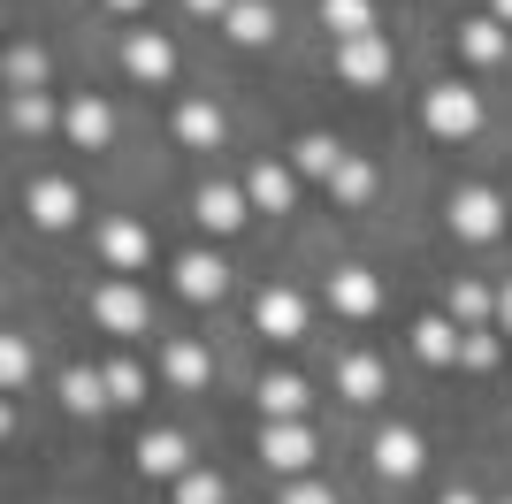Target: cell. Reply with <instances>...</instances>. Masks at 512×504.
<instances>
[{
    "label": "cell",
    "instance_id": "1",
    "mask_svg": "<svg viewBox=\"0 0 512 504\" xmlns=\"http://www.w3.org/2000/svg\"><path fill=\"white\" fill-rule=\"evenodd\" d=\"M421 123L444 138V146H459V138H474L482 130V100H474V84H436L421 100Z\"/></svg>",
    "mask_w": 512,
    "mask_h": 504
},
{
    "label": "cell",
    "instance_id": "2",
    "mask_svg": "<svg viewBox=\"0 0 512 504\" xmlns=\"http://www.w3.org/2000/svg\"><path fill=\"white\" fill-rule=\"evenodd\" d=\"M444 222H451V237H467V245H490V237L505 230V207H497V191L467 184V191H451Z\"/></svg>",
    "mask_w": 512,
    "mask_h": 504
},
{
    "label": "cell",
    "instance_id": "3",
    "mask_svg": "<svg viewBox=\"0 0 512 504\" xmlns=\"http://www.w3.org/2000/svg\"><path fill=\"white\" fill-rule=\"evenodd\" d=\"M92 321H100L107 336H138V329H146V291H138L130 275L100 283V291H92Z\"/></svg>",
    "mask_w": 512,
    "mask_h": 504
},
{
    "label": "cell",
    "instance_id": "4",
    "mask_svg": "<svg viewBox=\"0 0 512 504\" xmlns=\"http://www.w3.org/2000/svg\"><path fill=\"white\" fill-rule=\"evenodd\" d=\"M260 459L276 466V474H306L314 466V436H306L299 420H268L260 428Z\"/></svg>",
    "mask_w": 512,
    "mask_h": 504
},
{
    "label": "cell",
    "instance_id": "5",
    "mask_svg": "<svg viewBox=\"0 0 512 504\" xmlns=\"http://www.w3.org/2000/svg\"><path fill=\"white\" fill-rule=\"evenodd\" d=\"M253 321H260V336H276V344H291V336H306V298L299 291H260V306H253Z\"/></svg>",
    "mask_w": 512,
    "mask_h": 504
},
{
    "label": "cell",
    "instance_id": "6",
    "mask_svg": "<svg viewBox=\"0 0 512 504\" xmlns=\"http://www.w3.org/2000/svg\"><path fill=\"white\" fill-rule=\"evenodd\" d=\"M337 77L360 84V92H367V84H383L390 77V46L383 39H344L337 46Z\"/></svg>",
    "mask_w": 512,
    "mask_h": 504
},
{
    "label": "cell",
    "instance_id": "7",
    "mask_svg": "<svg viewBox=\"0 0 512 504\" xmlns=\"http://www.w3.org/2000/svg\"><path fill=\"white\" fill-rule=\"evenodd\" d=\"M23 207H31V222H39V230H69V222H77V184H62V176H39Z\"/></svg>",
    "mask_w": 512,
    "mask_h": 504
},
{
    "label": "cell",
    "instance_id": "8",
    "mask_svg": "<svg viewBox=\"0 0 512 504\" xmlns=\"http://www.w3.org/2000/svg\"><path fill=\"white\" fill-rule=\"evenodd\" d=\"M329 306L352 314V321H367L375 306H383V283H375L367 268H337V275H329Z\"/></svg>",
    "mask_w": 512,
    "mask_h": 504
},
{
    "label": "cell",
    "instance_id": "9",
    "mask_svg": "<svg viewBox=\"0 0 512 504\" xmlns=\"http://www.w3.org/2000/svg\"><path fill=\"white\" fill-rule=\"evenodd\" d=\"M375 474H383V482H413V474H421V436H413V428H383V436H375Z\"/></svg>",
    "mask_w": 512,
    "mask_h": 504
},
{
    "label": "cell",
    "instance_id": "10",
    "mask_svg": "<svg viewBox=\"0 0 512 504\" xmlns=\"http://www.w3.org/2000/svg\"><path fill=\"white\" fill-rule=\"evenodd\" d=\"M138 474H153V482H184V474H192V459H184V436L153 428V436L138 443Z\"/></svg>",
    "mask_w": 512,
    "mask_h": 504
},
{
    "label": "cell",
    "instance_id": "11",
    "mask_svg": "<svg viewBox=\"0 0 512 504\" xmlns=\"http://www.w3.org/2000/svg\"><path fill=\"white\" fill-rule=\"evenodd\" d=\"M176 291H184V298H207V306H214V298L230 291V268H222L214 252H184V260H176Z\"/></svg>",
    "mask_w": 512,
    "mask_h": 504
},
{
    "label": "cell",
    "instance_id": "12",
    "mask_svg": "<svg viewBox=\"0 0 512 504\" xmlns=\"http://www.w3.org/2000/svg\"><path fill=\"white\" fill-rule=\"evenodd\" d=\"M123 62H130V77H146V84H169V69H176V46L161 39V31H130Z\"/></svg>",
    "mask_w": 512,
    "mask_h": 504
},
{
    "label": "cell",
    "instance_id": "13",
    "mask_svg": "<svg viewBox=\"0 0 512 504\" xmlns=\"http://www.w3.org/2000/svg\"><path fill=\"white\" fill-rule=\"evenodd\" d=\"M459 54H467V62H482V69H490V62H512L505 23H497V16H467V23H459Z\"/></svg>",
    "mask_w": 512,
    "mask_h": 504
},
{
    "label": "cell",
    "instance_id": "14",
    "mask_svg": "<svg viewBox=\"0 0 512 504\" xmlns=\"http://www.w3.org/2000/svg\"><path fill=\"white\" fill-rule=\"evenodd\" d=\"M100 252H107V268H115V275H130V268H146L153 237L138 230V222H107V230H100Z\"/></svg>",
    "mask_w": 512,
    "mask_h": 504
},
{
    "label": "cell",
    "instance_id": "15",
    "mask_svg": "<svg viewBox=\"0 0 512 504\" xmlns=\"http://www.w3.org/2000/svg\"><path fill=\"white\" fill-rule=\"evenodd\" d=\"M459 344H467V329H451L444 314H421V321H413V352H421L428 367H444V359H459Z\"/></svg>",
    "mask_w": 512,
    "mask_h": 504
},
{
    "label": "cell",
    "instance_id": "16",
    "mask_svg": "<svg viewBox=\"0 0 512 504\" xmlns=\"http://www.w3.org/2000/svg\"><path fill=\"white\" fill-rule=\"evenodd\" d=\"M62 130L77 138V146H107V138H115V115H107V100H69Z\"/></svg>",
    "mask_w": 512,
    "mask_h": 504
},
{
    "label": "cell",
    "instance_id": "17",
    "mask_svg": "<svg viewBox=\"0 0 512 504\" xmlns=\"http://www.w3.org/2000/svg\"><path fill=\"white\" fill-rule=\"evenodd\" d=\"M62 405H69L77 420L107 413V405H115V398H107V375H92V367H69V375H62Z\"/></svg>",
    "mask_w": 512,
    "mask_h": 504
},
{
    "label": "cell",
    "instance_id": "18",
    "mask_svg": "<svg viewBox=\"0 0 512 504\" xmlns=\"http://www.w3.org/2000/svg\"><path fill=\"white\" fill-rule=\"evenodd\" d=\"M245 199H253V207H268V214H283V207H291V168H283V161H253Z\"/></svg>",
    "mask_w": 512,
    "mask_h": 504
},
{
    "label": "cell",
    "instance_id": "19",
    "mask_svg": "<svg viewBox=\"0 0 512 504\" xmlns=\"http://www.w3.org/2000/svg\"><path fill=\"white\" fill-rule=\"evenodd\" d=\"M222 31H230L237 46H260V39H276V8H268V0H237L230 16H222Z\"/></svg>",
    "mask_w": 512,
    "mask_h": 504
},
{
    "label": "cell",
    "instance_id": "20",
    "mask_svg": "<svg viewBox=\"0 0 512 504\" xmlns=\"http://www.w3.org/2000/svg\"><path fill=\"white\" fill-rule=\"evenodd\" d=\"M245 207H253V199H245V191H230V184H207L199 191V222H207V230H237V222H245Z\"/></svg>",
    "mask_w": 512,
    "mask_h": 504
},
{
    "label": "cell",
    "instance_id": "21",
    "mask_svg": "<svg viewBox=\"0 0 512 504\" xmlns=\"http://www.w3.org/2000/svg\"><path fill=\"white\" fill-rule=\"evenodd\" d=\"M260 413L268 420H299L306 413V382L299 375H260Z\"/></svg>",
    "mask_w": 512,
    "mask_h": 504
},
{
    "label": "cell",
    "instance_id": "22",
    "mask_svg": "<svg viewBox=\"0 0 512 504\" xmlns=\"http://www.w3.org/2000/svg\"><path fill=\"white\" fill-rule=\"evenodd\" d=\"M321 23L337 31V46L344 39H375V8H367V0H321Z\"/></svg>",
    "mask_w": 512,
    "mask_h": 504
},
{
    "label": "cell",
    "instance_id": "23",
    "mask_svg": "<svg viewBox=\"0 0 512 504\" xmlns=\"http://www.w3.org/2000/svg\"><path fill=\"white\" fill-rule=\"evenodd\" d=\"M337 390H344V398H383V359H375V352H352V359H344V367H337Z\"/></svg>",
    "mask_w": 512,
    "mask_h": 504
},
{
    "label": "cell",
    "instance_id": "24",
    "mask_svg": "<svg viewBox=\"0 0 512 504\" xmlns=\"http://www.w3.org/2000/svg\"><path fill=\"white\" fill-rule=\"evenodd\" d=\"M291 168H299V176H321V184H329V176H337V168H344V146H337V138H321V130H314V138H299V153H291Z\"/></svg>",
    "mask_w": 512,
    "mask_h": 504
},
{
    "label": "cell",
    "instance_id": "25",
    "mask_svg": "<svg viewBox=\"0 0 512 504\" xmlns=\"http://www.w3.org/2000/svg\"><path fill=\"white\" fill-rule=\"evenodd\" d=\"M176 138H184V146H222V115H214L207 100H184L176 107Z\"/></svg>",
    "mask_w": 512,
    "mask_h": 504
},
{
    "label": "cell",
    "instance_id": "26",
    "mask_svg": "<svg viewBox=\"0 0 512 504\" xmlns=\"http://www.w3.org/2000/svg\"><path fill=\"white\" fill-rule=\"evenodd\" d=\"M367 191H375V168L367 161H344L337 176H329V199H337V207H367Z\"/></svg>",
    "mask_w": 512,
    "mask_h": 504
},
{
    "label": "cell",
    "instance_id": "27",
    "mask_svg": "<svg viewBox=\"0 0 512 504\" xmlns=\"http://www.w3.org/2000/svg\"><path fill=\"white\" fill-rule=\"evenodd\" d=\"M490 314H497V298L482 291V283H451V321H467V329H482Z\"/></svg>",
    "mask_w": 512,
    "mask_h": 504
},
{
    "label": "cell",
    "instance_id": "28",
    "mask_svg": "<svg viewBox=\"0 0 512 504\" xmlns=\"http://www.w3.org/2000/svg\"><path fill=\"white\" fill-rule=\"evenodd\" d=\"M169 382L176 390H199V382H207V352H199V344H169Z\"/></svg>",
    "mask_w": 512,
    "mask_h": 504
},
{
    "label": "cell",
    "instance_id": "29",
    "mask_svg": "<svg viewBox=\"0 0 512 504\" xmlns=\"http://www.w3.org/2000/svg\"><path fill=\"white\" fill-rule=\"evenodd\" d=\"M8 123H16L23 138H39V130H54V107H46L39 92H16V107H8Z\"/></svg>",
    "mask_w": 512,
    "mask_h": 504
},
{
    "label": "cell",
    "instance_id": "30",
    "mask_svg": "<svg viewBox=\"0 0 512 504\" xmlns=\"http://www.w3.org/2000/svg\"><path fill=\"white\" fill-rule=\"evenodd\" d=\"M100 375H107V398H115V405H138V398H146V375H138L130 359H115V367H100Z\"/></svg>",
    "mask_w": 512,
    "mask_h": 504
},
{
    "label": "cell",
    "instance_id": "31",
    "mask_svg": "<svg viewBox=\"0 0 512 504\" xmlns=\"http://www.w3.org/2000/svg\"><path fill=\"white\" fill-rule=\"evenodd\" d=\"M8 77H16V92H39L46 84V54L39 46H16V54H8Z\"/></svg>",
    "mask_w": 512,
    "mask_h": 504
},
{
    "label": "cell",
    "instance_id": "32",
    "mask_svg": "<svg viewBox=\"0 0 512 504\" xmlns=\"http://www.w3.org/2000/svg\"><path fill=\"white\" fill-rule=\"evenodd\" d=\"M0 382H8V390H23V382H31V344H23V336H8V344H0Z\"/></svg>",
    "mask_w": 512,
    "mask_h": 504
},
{
    "label": "cell",
    "instance_id": "33",
    "mask_svg": "<svg viewBox=\"0 0 512 504\" xmlns=\"http://www.w3.org/2000/svg\"><path fill=\"white\" fill-rule=\"evenodd\" d=\"M176 504H222V482H214V474H184V482H176Z\"/></svg>",
    "mask_w": 512,
    "mask_h": 504
},
{
    "label": "cell",
    "instance_id": "34",
    "mask_svg": "<svg viewBox=\"0 0 512 504\" xmlns=\"http://www.w3.org/2000/svg\"><path fill=\"white\" fill-rule=\"evenodd\" d=\"M459 359H467V367H490V359H497V336H490V329H467V344H459Z\"/></svg>",
    "mask_w": 512,
    "mask_h": 504
},
{
    "label": "cell",
    "instance_id": "35",
    "mask_svg": "<svg viewBox=\"0 0 512 504\" xmlns=\"http://www.w3.org/2000/svg\"><path fill=\"white\" fill-rule=\"evenodd\" d=\"M283 504H337V497H329L321 482H291V489H283Z\"/></svg>",
    "mask_w": 512,
    "mask_h": 504
},
{
    "label": "cell",
    "instance_id": "36",
    "mask_svg": "<svg viewBox=\"0 0 512 504\" xmlns=\"http://www.w3.org/2000/svg\"><path fill=\"white\" fill-rule=\"evenodd\" d=\"M184 8H192V16H230L237 0H184Z\"/></svg>",
    "mask_w": 512,
    "mask_h": 504
},
{
    "label": "cell",
    "instance_id": "37",
    "mask_svg": "<svg viewBox=\"0 0 512 504\" xmlns=\"http://www.w3.org/2000/svg\"><path fill=\"white\" fill-rule=\"evenodd\" d=\"M497 329L512 336V283H505V291H497Z\"/></svg>",
    "mask_w": 512,
    "mask_h": 504
},
{
    "label": "cell",
    "instance_id": "38",
    "mask_svg": "<svg viewBox=\"0 0 512 504\" xmlns=\"http://www.w3.org/2000/svg\"><path fill=\"white\" fill-rule=\"evenodd\" d=\"M490 16H497V23H512V0H490Z\"/></svg>",
    "mask_w": 512,
    "mask_h": 504
},
{
    "label": "cell",
    "instance_id": "39",
    "mask_svg": "<svg viewBox=\"0 0 512 504\" xmlns=\"http://www.w3.org/2000/svg\"><path fill=\"white\" fill-rule=\"evenodd\" d=\"M107 8H123V16H130V8H146V0H107Z\"/></svg>",
    "mask_w": 512,
    "mask_h": 504
},
{
    "label": "cell",
    "instance_id": "40",
    "mask_svg": "<svg viewBox=\"0 0 512 504\" xmlns=\"http://www.w3.org/2000/svg\"><path fill=\"white\" fill-rule=\"evenodd\" d=\"M444 504H474V497H467V489H451V497H444Z\"/></svg>",
    "mask_w": 512,
    "mask_h": 504
}]
</instances>
